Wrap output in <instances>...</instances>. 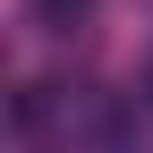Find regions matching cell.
<instances>
[{
    "instance_id": "6da1fadb",
    "label": "cell",
    "mask_w": 153,
    "mask_h": 153,
    "mask_svg": "<svg viewBox=\"0 0 153 153\" xmlns=\"http://www.w3.org/2000/svg\"><path fill=\"white\" fill-rule=\"evenodd\" d=\"M85 17H94V0H34V26H51V34L85 26Z\"/></svg>"
}]
</instances>
